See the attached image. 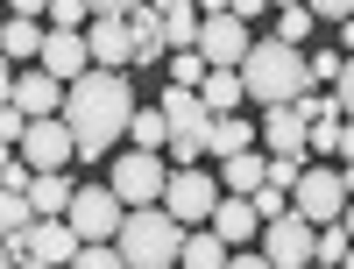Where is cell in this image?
Instances as JSON below:
<instances>
[{"mask_svg":"<svg viewBox=\"0 0 354 269\" xmlns=\"http://www.w3.org/2000/svg\"><path fill=\"white\" fill-rule=\"evenodd\" d=\"M135 106H142V100H135L128 71H78V78L64 85L57 121H64V135H71L78 156L100 163L113 142H128V113H135Z\"/></svg>","mask_w":354,"mask_h":269,"instance_id":"cell-1","label":"cell"},{"mask_svg":"<svg viewBox=\"0 0 354 269\" xmlns=\"http://www.w3.org/2000/svg\"><path fill=\"white\" fill-rule=\"evenodd\" d=\"M234 78H241V100H255V106H290L298 93H312L305 50H290V43H277V36H255L248 57L234 64Z\"/></svg>","mask_w":354,"mask_h":269,"instance_id":"cell-2","label":"cell"},{"mask_svg":"<svg viewBox=\"0 0 354 269\" xmlns=\"http://www.w3.org/2000/svg\"><path fill=\"white\" fill-rule=\"evenodd\" d=\"M128 269H177V248H185V227H177L163 205H135L121 213V234H113Z\"/></svg>","mask_w":354,"mask_h":269,"instance_id":"cell-3","label":"cell"},{"mask_svg":"<svg viewBox=\"0 0 354 269\" xmlns=\"http://www.w3.org/2000/svg\"><path fill=\"white\" fill-rule=\"evenodd\" d=\"M156 113H163V156H170V170H192L205 156V128H213L205 100L192 93V85H170V93L156 100Z\"/></svg>","mask_w":354,"mask_h":269,"instance_id":"cell-4","label":"cell"},{"mask_svg":"<svg viewBox=\"0 0 354 269\" xmlns=\"http://www.w3.org/2000/svg\"><path fill=\"white\" fill-rule=\"evenodd\" d=\"M156 205H163V213L192 234V227H205V220H213V205H220V177H205L198 163H192V170H170Z\"/></svg>","mask_w":354,"mask_h":269,"instance_id":"cell-5","label":"cell"},{"mask_svg":"<svg viewBox=\"0 0 354 269\" xmlns=\"http://www.w3.org/2000/svg\"><path fill=\"white\" fill-rule=\"evenodd\" d=\"M290 213H298L305 227H333V220L347 213V185H340V170L305 163V170H298V185H290Z\"/></svg>","mask_w":354,"mask_h":269,"instance_id":"cell-6","label":"cell"},{"mask_svg":"<svg viewBox=\"0 0 354 269\" xmlns=\"http://www.w3.org/2000/svg\"><path fill=\"white\" fill-rule=\"evenodd\" d=\"M163 177H170V163H163V156H149V149H128V156H113L106 192L135 213V205H156V198H163Z\"/></svg>","mask_w":354,"mask_h":269,"instance_id":"cell-7","label":"cell"},{"mask_svg":"<svg viewBox=\"0 0 354 269\" xmlns=\"http://www.w3.org/2000/svg\"><path fill=\"white\" fill-rule=\"evenodd\" d=\"M121 213H128V205L113 198L106 185H78L71 205H64V227L78 234V241H113V234H121Z\"/></svg>","mask_w":354,"mask_h":269,"instance_id":"cell-8","label":"cell"},{"mask_svg":"<svg viewBox=\"0 0 354 269\" xmlns=\"http://www.w3.org/2000/svg\"><path fill=\"white\" fill-rule=\"evenodd\" d=\"M255 255L270 262V269H312V227H305L298 213L262 220V234H255Z\"/></svg>","mask_w":354,"mask_h":269,"instance_id":"cell-9","label":"cell"},{"mask_svg":"<svg viewBox=\"0 0 354 269\" xmlns=\"http://www.w3.org/2000/svg\"><path fill=\"white\" fill-rule=\"evenodd\" d=\"M248 43H255V28H248V21H234V15H205L192 50L205 57V71H234V64L248 57Z\"/></svg>","mask_w":354,"mask_h":269,"instance_id":"cell-10","label":"cell"},{"mask_svg":"<svg viewBox=\"0 0 354 269\" xmlns=\"http://www.w3.org/2000/svg\"><path fill=\"white\" fill-rule=\"evenodd\" d=\"M15 156L43 177V170H71V163H78V149H71L64 121H28V128H21V142H15Z\"/></svg>","mask_w":354,"mask_h":269,"instance_id":"cell-11","label":"cell"},{"mask_svg":"<svg viewBox=\"0 0 354 269\" xmlns=\"http://www.w3.org/2000/svg\"><path fill=\"white\" fill-rule=\"evenodd\" d=\"M8 106L21 113V121H57V106H64V85H57L50 71H36V64H21V71H15Z\"/></svg>","mask_w":354,"mask_h":269,"instance_id":"cell-12","label":"cell"},{"mask_svg":"<svg viewBox=\"0 0 354 269\" xmlns=\"http://www.w3.org/2000/svg\"><path fill=\"white\" fill-rule=\"evenodd\" d=\"M36 71H50L57 85H71L78 71H93V57H85V36H78V28H43V50H36Z\"/></svg>","mask_w":354,"mask_h":269,"instance_id":"cell-13","label":"cell"},{"mask_svg":"<svg viewBox=\"0 0 354 269\" xmlns=\"http://www.w3.org/2000/svg\"><path fill=\"white\" fill-rule=\"evenodd\" d=\"M78 36H85V57H93V71H121V64H128V28L113 21V15H93Z\"/></svg>","mask_w":354,"mask_h":269,"instance_id":"cell-14","label":"cell"},{"mask_svg":"<svg viewBox=\"0 0 354 269\" xmlns=\"http://www.w3.org/2000/svg\"><path fill=\"white\" fill-rule=\"evenodd\" d=\"M262 149L270 156H298L305 163V121H298V106H262Z\"/></svg>","mask_w":354,"mask_h":269,"instance_id":"cell-15","label":"cell"},{"mask_svg":"<svg viewBox=\"0 0 354 269\" xmlns=\"http://www.w3.org/2000/svg\"><path fill=\"white\" fill-rule=\"evenodd\" d=\"M121 28H128V64H156V57H163V15L149 8V0H142V8H128Z\"/></svg>","mask_w":354,"mask_h":269,"instance_id":"cell-16","label":"cell"},{"mask_svg":"<svg viewBox=\"0 0 354 269\" xmlns=\"http://www.w3.org/2000/svg\"><path fill=\"white\" fill-rule=\"evenodd\" d=\"M205 227H213V234H220L227 248H248L255 234H262V220H255V205H248V198H227V192H220V205H213V220H205Z\"/></svg>","mask_w":354,"mask_h":269,"instance_id":"cell-17","label":"cell"},{"mask_svg":"<svg viewBox=\"0 0 354 269\" xmlns=\"http://www.w3.org/2000/svg\"><path fill=\"white\" fill-rule=\"evenodd\" d=\"M28 255H36L43 269H64V262L78 255V234H71L64 220H28Z\"/></svg>","mask_w":354,"mask_h":269,"instance_id":"cell-18","label":"cell"},{"mask_svg":"<svg viewBox=\"0 0 354 269\" xmlns=\"http://www.w3.org/2000/svg\"><path fill=\"white\" fill-rule=\"evenodd\" d=\"M71 177L64 170H43V177H28V213L36 220H64V205H71Z\"/></svg>","mask_w":354,"mask_h":269,"instance_id":"cell-19","label":"cell"},{"mask_svg":"<svg viewBox=\"0 0 354 269\" xmlns=\"http://www.w3.org/2000/svg\"><path fill=\"white\" fill-rule=\"evenodd\" d=\"M262 170H270V156H255V149H241V156H220V192H227V198L262 192Z\"/></svg>","mask_w":354,"mask_h":269,"instance_id":"cell-20","label":"cell"},{"mask_svg":"<svg viewBox=\"0 0 354 269\" xmlns=\"http://www.w3.org/2000/svg\"><path fill=\"white\" fill-rule=\"evenodd\" d=\"M36 50H43V21H21V15L0 21V64H36Z\"/></svg>","mask_w":354,"mask_h":269,"instance_id":"cell-21","label":"cell"},{"mask_svg":"<svg viewBox=\"0 0 354 269\" xmlns=\"http://www.w3.org/2000/svg\"><path fill=\"white\" fill-rule=\"evenodd\" d=\"M227 255H234V248L220 241L213 227H192L185 248H177V269H227Z\"/></svg>","mask_w":354,"mask_h":269,"instance_id":"cell-22","label":"cell"},{"mask_svg":"<svg viewBox=\"0 0 354 269\" xmlns=\"http://www.w3.org/2000/svg\"><path fill=\"white\" fill-rule=\"evenodd\" d=\"M241 149H255V128L241 121V113H213V128H205V156H241Z\"/></svg>","mask_w":354,"mask_h":269,"instance_id":"cell-23","label":"cell"},{"mask_svg":"<svg viewBox=\"0 0 354 269\" xmlns=\"http://www.w3.org/2000/svg\"><path fill=\"white\" fill-rule=\"evenodd\" d=\"M192 93L205 100V113H241V106H248V100H241V78H234V71H205Z\"/></svg>","mask_w":354,"mask_h":269,"instance_id":"cell-24","label":"cell"},{"mask_svg":"<svg viewBox=\"0 0 354 269\" xmlns=\"http://www.w3.org/2000/svg\"><path fill=\"white\" fill-rule=\"evenodd\" d=\"M128 142L156 156V149H163V113H156V106H135V113H128Z\"/></svg>","mask_w":354,"mask_h":269,"instance_id":"cell-25","label":"cell"},{"mask_svg":"<svg viewBox=\"0 0 354 269\" xmlns=\"http://www.w3.org/2000/svg\"><path fill=\"white\" fill-rule=\"evenodd\" d=\"M192 43H198V15H192V8L163 15V57H170V50H192Z\"/></svg>","mask_w":354,"mask_h":269,"instance_id":"cell-26","label":"cell"},{"mask_svg":"<svg viewBox=\"0 0 354 269\" xmlns=\"http://www.w3.org/2000/svg\"><path fill=\"white\" fill-rule=\"evenodd\" d=\"M64 269H128V262H121V248H113V241H78V255H71Z\"/></svg>","mask_w":354,"mask_h":269,"instance_id":"cell-27","label":"cell"},{"mask_svg":"<svg viewBox=\"0 0 354 269\" xmlns=\"http://www.w3.org/2000/svg\"><path fill=\"white\" fill-rule=\"evenodd\" d=\"M312 28H319V21H312L305 8H283V15H277V28H270V36H277V43H290V50H298V43H312Z\"/></svg>","mask_w":354,"mask_h":269,"instance_id":"cell-28","label":"cell"},{"mask_svg":"<svg viewBox=\"0 0 354 269\" xmlns=\"http://www.w3.org/2000/svg\"><path fill=\"white\" fill-rule=\"evenodd\" d=\"M28 220H36V213H28V198H21V192H0V241H8V234H21Z\"/></svg>","mask_w":354,"mask_h":269,"instance_id":"cell-29","label":"cell"},{"mask_svg":"<svg viewBox=\"0 0 354 269\" xmlns=\"http://www.w3.org/2000/svg\"><path fill=\"white\" fill-rule=\"evenodd\" d=\"M340 64H347V57L326 43V50H312V57H305V78H312V85H333V78H340Z\"/></svg>","mask_w":354,"mask_h":269,"instance_id":"cell-30","label":"cell"},{"mask_svg":"<svg viewBox=\"0 0 354 269\" xmlns=\"http://www.w3.org/2000/svg\"><path fill=\"white\" fill-rule=\"evenodd\" d=\"M290 106H298V121H305V128H312V121H340V106H333V93H298Z\"/></svg>","mask_w":354,"mask_h":269,"instance_id":"cell-31","label":"cell"},{"mask_svg":"<svg viewBox=\"0 0 354 269\" xmlns=\"http://www.w3.org/2000/svg\"><path fill=\"white\" fill-rule=\"evenodd\" d=\"M298 170H305L298 156H270V170H262V185H270V192H283V198H290V185H298Z\"/></svg>","mask_w":354,"mask_h":269,"instance_id":"cell-32","label":"cell"},{"mask_svg":"<svg viewBox=\"0 0 354 269\" xmlns=\"http://www.w3.org/2000/svg\"><path fill=\"white\" fill-rule=\"evenodd\" d=\"M205 78V57L198 50H170V85H198Z\"/></svg>","mask_w":354,"mask_h":269,"instance_id":"cell-33","label":"cell"},{"mask_svg":"<svg viewBox=\"0 0 354 269\" xmlns=\"http://www.w3.org/2000/svg\"><path fill=\"white\" fill-rule=\"evenodd\" d=\"M305 15L326 21V28H340V21H354V0H305Z\"/></svg>","mask_w":354,"mask_h":269,"instance_id":"cell-34","label":"cell"},{"mask_svg":"<svg viewBox=\"0 0 354 269\" xmlns=\"http://www.w3.org/2000/svg\"><path fill=\"white\" fill-rule=\"evenodd\" d=\"M326 93H333V106H340V121H354V57L340 64V78L326 85Z\"/></svg>","mask_w":354,"mask_h":269,"instance_id":"cell-35","label":"cell"},{"mask_svg":"<svg viewBox=\"0 0 354 269\" xmlns=\"http://www.w3.org/2000/svg\"><path fill=\"white\" fill-rule=\"evenodd\" d=\"M85 0H50V28H85Z\"/></svg>","mask_w":354,"mask_h":269,"instance_id":"cell-36","label":"cell"},{"mask_svg":"<svg viewBox=\"0 0 354 269\" xmlns=\"http://www.w3.org/2000/svg\"><path fill=\"white\" fill-rule=\"evenodd\" d=\"M248 205H255V220H277V213H290V198H283V192H270V185H262V192H248Z\"/></svg>","mask_w":354,"mask_h":269,"instance_id":"cell-37","label":"cell"},{"mask_svg":"<svg viewBox=\"0 0 354 269\" xmlns=\"http://www.w3.org/2000/svg\"><path fill=\"white\" fill-rule=\"evenodd\" d=\"M227 15H234V21H248V28H255L262 15H270V0H227Z\"/></svg>","mask_w":354,"mask_h":269,"instance_id":"cell-38","label":"cell"},{"mask_svg":"<svg viewBox=\"0 0 354 269\" xmlns=\"http://www.w3.org/2000/svg\"><path fill=\"white\" fill-rule=\"evenodd\" d=\"M0 8L21 15V21H43V15H50V0H0Z\"/></svg>","mask_w":354,"mask_h":269,"instance_id":"cell-39","label":"cell"},{"mask_svg":"<svg viewBox=\"0 0 354 269\" xmlns=\"http://www.w3.org/2000/svg\"><path fill=\"white\" fill-rule=\"evenodd\" d=\"M21 128H28V121H21V113H15V106H0V142H8V149H15V142H21Z\"/></svg>","mask_w":354,"mask_h":269,"instance_id":"cell-40","label":"cell"},{"mask_svg":"<svg viewBox=\"0 0 354 269\" xmlns=\"http://www.w3.org/2000/svg\"><path fill=\"white\" fill-rule=\"evenodd\" d=\"M128 8H142V0H85V15H113V21H121Z\"/></svg>","mask_w":354,"mask_h":269,"instance_id":"cell-41","label":"cell"},{"mask_svg":"<svg viewBox=\"0 0 354 269\" xmlns=\"http://www.w3.org/2000/svg\"><path fill=\"white\" fill-rule=\"evenodd\" d=\"M227 269H270V262H262L255 248H234V255H227Z\"/></svg>","mask_w":354,"mask_h":269,"instance_id":"cell-42","label":"cell"},{"mask_svg":"<svg viewBox=\"0 0 354 269\" xmlns=\"http://www.w3.org/2000/svg\"><path fill=\"white\" fill-rule=\"evenodd\" d=\"M333 156H340V163H354V121H340V142H333Z\"/></svg>","mask_w":354,"mask_h":269,"instance_id":"cell-43","label":"cell"},{"mask_svg":"<svg viewBox=\"0 0 354 269\" xmlns=\"http://www.w3.org/2000/svg\"><path fill=\"white\" fill-rule=\"evenodd\" d=\"M8 93H15V64H0V106H8Z\"/></svg>","mask_w":354,"mask_h":269,"instance_id":"cell-44","label":"cell"},{"mask_svg":"<svg viewBox=\"0 0 354 269\" xmlns=\"http://www.w3.org/2000/svg\"><path fill=\"white\" fill-rule=\"evenodd\" d=\"M340 57H354V21H340Z\"/></svg>","mask_w":354,"mask_h":269,"instance_id":"cell-45","label":"cell"},{"mask_svg":"<svg viewBox=\"0 0 354 269\" xmlns=\"http://www.w3.org/2000/svg\"><path fill=\"white\" fill-rule=\"evenodd\" d=\"M340 227H347V241H354V198H347V213H340Z\"/></svg>","mask_w":354,"mask_h":269,"instance_id":"cell-46","label":"cell"},{"mask_svg":"<svg viewBox=\"0 0 354 269\" xmlns=\"http://www.w3.org/2000/svg\"><path fill=\"white\" fill-rule=\"evenodd\" d=\"M270 8H277V15H283V8H305V0H270Z\"/></svg>","mask_w":354,"mask_h":269,"instance_id":"cell-47","label":"cell"},{"mask_svg":"<svg viewBox=\"0 0 354 269\" xmlns=\"http://www.w3.org/2000/svg\"><path fill=\"white\" fill-rule=\"evenodd\" d=\"M340 269H354V248H347V255H340Z\"/></svg>","mask_w":354,"mask_h":269,"instance_id":"cell-48","label":"cell"},{"mask_svg":"<svg viewBox=\"0 0 354 269\" xmlns=\"http://www.w3.org/2000/svg\"><path fill=\"white\" fill-rule=\"evenodd\" d=\"M8 156H15V149H8V142H0V163H8Z\"/></svg>","mask_w":354,"mask_h":269,"instance_id":"cell-49","label":"cell"},{"mask_svg":"<svg viewBox=\"0 0 354 269\" xmlns=\"http://www.w3.org/2000/svg\"><path fill=\"white\" fill-rule=\"evenodd\" d=\"M0 269H15V262H8V255H0Z\"/></svg>","mask_w":354,"mask_h":269,"instance_id":"cell-50","label":"cell"},{"mask_svg":"<svg viewBox=\"0 0 354 269\" xmlns=\"http://www.w3.org/2000/svg\"><path fill=\"white\" fill-rule=\"evenodd\" d=\"M0 21H8V8H0Z\"/></svg>","mask_w":354,"mask_h":269,"instance_id":"cell-51","label":"cell"},{"mask_svg":"<svg viewBox=\"0 0 354 269\" xmlns=\"http://www.w3.org/2000/svg\"><path fill=\"white\" fill-rule=\"evenodd\" d=\"M28 269H43V262H28Z\"/></svg>","mask_w":354,"mask_h":269,"instance_id":"cell-52","label":"cell"}]
</instances>
